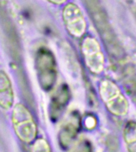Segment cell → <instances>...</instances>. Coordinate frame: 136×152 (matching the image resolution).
<instances>
[{"label": "cell", "instance_id": "9", "mask_svg": "<svg viewBox=\"0 0 136 152\" xmlns=\"http://www.w3.org/2000/svg\"><path fill=\"white\" fill-rule=\"evenodd\" d=\"M14 103V90L11 81L5 71L0 70V107L8 110Z\"/></svg>", "mask_w": 136, "mask_h": 152}, {"label": "cell", "instance_id": "10", "mask_svg": "<svg viewBox=\"0 0 136 152\" xmlns=\"http://www.w3.org/2000/svg\"><path fill=\"white\" fill-rule=\"evenodd\" d=\"M123 139L128 152H136V121H129L123 128Z\"/></svg>", "mask_w": 136, "mask_h": 152}, {"label": "cell", "instance_id": "7", "mask_svg": "<svg viewBox=\"0 0 136 152\" xmlns=\"http://www.w3.org/2000/svg\"><path fill=\"white\" fill-rule=\"evenodd\" d=\"M81 127V116L72 112L64 121L58 134L59 144L63 150H68L76 140Z\"/></svg>", "mask_w": 136, "mask_h": 152}, {"label": "cell", "instance_id": "11", "mask_svg": "<svg viewBox=\"0 0 136 152\" xmlns=\"http://www.w3.org/2000/svg\"><path fill=\"white\" fill-rule=\"evenodd\" d=\"M32 152H52V150L47 140L40 138L33 142Z\"/></svg>", "mask_w": 136, "mask_h": 152}, {"label": "cell", "instance_id": "8", "mask_svg": "<svg viewBox=\"0 0 136 152\" xmlns=\"http://www.w3.org/2000/svg\"><path fill=\"white\" fill-rule=\"evenodd\" d=\"M71 97L70 90L66 84H62L55 92L50 102V119L57 121L63 113Z\"/></svg>", "mask_w": 136, "mask_h": 152}, {"label": "cell", "instance_id": "2", "mask_svg": "<svg viewBox=\"0 0 136 152\" xmlns=\"http://www.w3.org/2000/svg\"><path fill=\"white\" fill-rule=\"evenodd\" d=\"M35 65L40 86L43 90L50 91L57 80V64L52 52L46 48H39L36 54Z\"/></svg>", "mask_w": 136, "mask_h": 152}, {"label": "cell", "instance_id": "4", "mask_svg": "<svg viewBox=\"0 0 136 152\" xmlns=\"http://www.w3.org/2000/svg\"><path fill=\"white\" fill-rule=\"evenodd\" d=\"M100 94L108 111L115 116H122L128 112L129 103L118 86L112 81L105 79L100 85Z\"/></svg>", "mask_w": 136, "mask_h": 152}, {"label": "cell", "instance_id": "14", "mask_svg": "<svg viewBox=\"0 0 136 152\" xmlns=\"http://www.w3.org/2000/svg\"><path fill=\"white\" fill-rule=\"evenodd\" d=\"M47 1L54 5H62L64 4L67 0H47Z\"/></svg>", "mask_w": 136, "mask_h": 152}, {"label": "cell", "instance_id": "3", "mask_svg": "<svg viewBox=\"0 0 136 152\" xmlns=\"http://www.w3.org/2000/svg\"><path fill=\"white\" fill-rule=\"evenodd\" d=\"M12 124L14 132L19 140L30 143L35 140L38 128L32 114L24 104H17L12 112Z\"/></svg>", "mask_w": 136, "mask_h": 152}, {"label": "cell", "instance_id": "1", "mask_svg": "<svg viewBox=\"0 0 136 152\" xmlns=\"http://www.w3.org/2000/svg\"><path fill=\"white\" fill-rule=\"evenodd\" d=\"M88 11L107 48V52L117 66L126 63L125 52L107 20L105 11L99 0H84Z\"/></svg>", "mask_w": 136, "mask_h": 152}, {"label": "cell", "instance_id": "6", "mask_svg": "<svg viewBox=\"0 0 136 152\" xmlns=\"http://www.w3.org/2000/svg\"><path fill=\"white\" fill-rule=\"evenodd\" d=\"M63 21L67 31L74 37H81L86 30V21L77 5L69 3L63 10Z\"/></svg>", "mask_w": 136, "mask_h": 152}, {"label": "cell", "instance_id": "13", "mask_svg": "<svg viewBox=\"0 0 136 152\" xmlns=\"http://www.w3.org/2000/svg\"><path fill=\"white\" fill-rule=\"evenodd\" d=\"M96 124V119L93 116H88L85 119V126L88 129H92Z\"/></svg>", "mask_w": 136, "mask_h": 152}, {"label": "cell", "instance_id": "5", "mask_svg": "<svg viewBox=\"0 0 136 152\" xmlns=\"http://www.w3.org/2000/svg\"><path fill=\"white\" fill-rule=\"evenodd\" d=\"M81 50L86 66L91 72H102L104 67V57L97 40L92 37H87L82 42Z\"/></svg>", "mask_w": 136, "mask_h": 152}, {"label": "cell", "instance_id": "12", "mask_svg": "<svg viewBox=\"0 0 136 152\" xmlns=\"http://www.w3.org/2000/svg\"><path fill=\"white\" fill-rule=\"evenodd\" d=\"M76 152H93L91 142L88 140H84L80 143Z\"/></svg>", "mask_w": 136, "mask_h": 152}]
</instances>
